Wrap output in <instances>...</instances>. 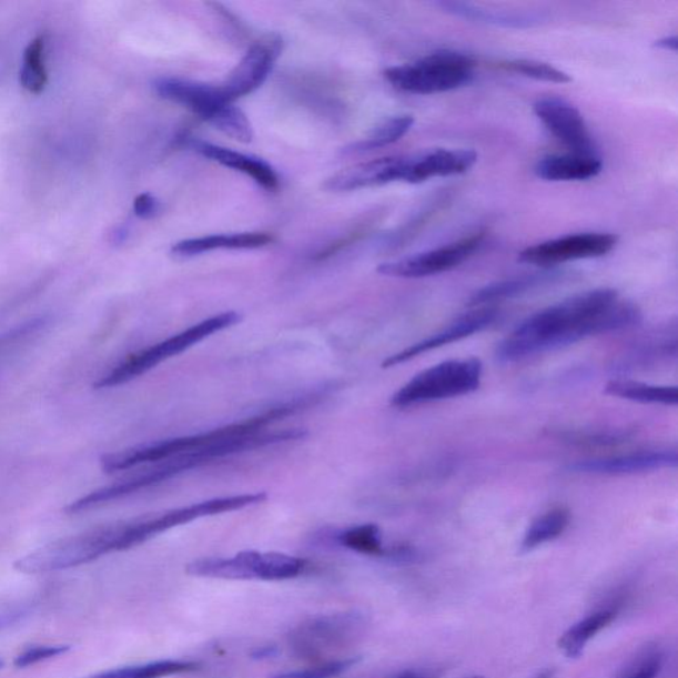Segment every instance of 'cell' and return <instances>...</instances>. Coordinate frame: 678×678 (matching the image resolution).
I'll use <instances>...</instances> for the list:
<instances>
[{
  "label": "cell",
  "instance_id": "obj_39",
  "mask_svg": "<svg viewBox=\"0 0 678 678\" xmlns=\"http://www.w3.org/2000/svg\"><path fill=\"white\" fill-rule=\"evenodd\" d=\"M398 678H429V677L421 676V675H404Z\"/></svg>",
  "mask_w": 678,
  "mask_h": 678
},
{
  "label": "cell",
  "instance_id": "obj_7",
  "mask_svg": "<svg viewBox=\"0 0 678 678\" xmlns=\"http://www.w3.org/2000/svg\"><path fill=\"white\" fill-rule=\"evenodd\" d=\"M304 559L283 553L242 551L230 558H202L191 561L186 573L193 577L230 580H285L304 571Z\"/></svg>",
  "mask_w": 678,
  "mask_h": 678
},
{
  "label": "cell",
  "instance_id": "obj_32",
  "mask_svg": "<svg viewBox=\"0 0 678 678\" xmlns=\"http://www.w3.org/2000/svg\"><path fill=\"white\" fill-rule=\"evenodd\" d=\"M19 81L20 85L31 93L43 92L48 81L44 63H24Z\"/></svg>",
  "mask_w": 678,
  "mask_h": 678
},
{
  "label": "cell",
  "instance_id": "obj_23",
  "mask_svg": "<svg viewBox=\"0 0 678 678\" xmlns=\"http://www.w3.org/2000/svg\"><path fill=\"white\" fill-rule=\"evenodd\" d=\"M605 393L616 396V398L644 404L676 406L678 402V389L675 386L649 385V383L629 380H614L608 382Z\"/></svg>",
  "mask_w": 678,
  "mask_h": 678
},
{
  "label": "cell",
  "instance_id": "obj_22",
  "mask_svg": "<svg viewBox=\"0 0 678 678\" xmlns=\"http://www.w3.org/2000/svg\"><path fill=\"white\" fill-rule=\"evenodd\" d=\"M615 619L614 611L603 609V611L588 615L587 618L575 623L574 626L560 636L558 648L567 659H579L585 652L588 641L607 628Z\"/></svg>",
  "mask_w": 678,
  "mask_h": 678
},
{
  "label": "cell",
  "instance_id": "obj_18",
  "mask_svg": "<svg viewBox=\"0 0 678 678\" xmlns=\"http://www.w3.org/2000/svg\"><path fill=\"white\" fill-rule=\"evenodd\" d=\"M601 169L599 156L570 153L545 156L537 162L534 173L544 181L571 182L591 180Z\"/></svg>",
  "mask_w": 678,
  "mask_h": 678
},
{
  "label": "cell",
  "instance_id": "obj_27",
  "mask_svg": "<svg viewBox=\"0 0 678 678\" xmlns=\"http://www.w3.org/2000/svg\"><path fill=\"white\" fill-rule=\"evenodd\" d=\"M335 539L346 549L366 554V556H385L386 554L381 529L374 524L348 527L340 532Z\"/></svg>",
  "mask_w": 678,
  "mask_h": 678
},
{
  "label": "cell",
  "instance_id": "obj_26",
  "mask_svg": "<svg viewBox=\"0 0 678 678\" xmlns=\"http://www.w3.org/2000/svg\"><path fill=\"white\" fill-rule=\"evenodd\" d=\"M415 119L413 115L403 114L398 118L389 119L383 122L380 128H376L367 139L354 143L351 148L346 149L347 153H366L372 150L385 148L392 145V143L398 142L406 135L411 128H413Z\"/></svg>",
  "mask_w": 678,
  "mask_h": 678
},
{
  "label": "cell",
  "instance_id": "obj_36",
  "mask_svg": "<svg viewBox=\"0 0 678 678\" xmlns=\"http://www.w3.org/2000/svg\"><path fill=\"white\" fill-rule=\"evenodd\" d=\"M655 48H659V50L677 52L678 48V39L676 36L666 37L660 40L655 41Z\"/></svg>",
  "mask_w": 678,
  "mask_h": 678
},
{
  "label": "cell",
  "instance_id": "obj_33",
  "mask_svg": "<svg viewBox=\"0 0 678 678\" xmlns=\"http://www.w3.org/2000/svg\"><path fill=\"white\" fill-rule=\"evenodd\" d=\"M30 606L24 603H9V605H0V633L4 629L18 625L26 616H29Z\"/></svg>",
  "mask_w": 678,
  "mask_h": 678
},
{
  "label": "cell",
  "instance_id": "obj_11",
  "mask_svg": "<svg viewBox=\"0 0 678 678\" xmlns=\"http://www.w3.org/2000/svg\"><path fill=\"white\" fill-rule=\"evenodd\" d=\"M283 38L277 33L255 41L227 80L217 85L223 99L232 104L262 87L283 52Z\"/></svg>",
  "mask_w": 678,
  "mask_h": 678
},
{
  "label": "cell",
  "instance_id": "obj_29",
  "mask_svg": "<svg viewBox=\"0 0 678 678\" xmlns=\"http://www.w3.org/2000/svg\"><path fill=\"white\" fill-rule=\"evenodd\" d=\"M633 434L629 431L611 429V431H577V433H566L564 439L577 445H587V447H606V445H616L631 439Z\"/></svg>",
  "mask_w": 678,
  "mask_h": 678
},
{
  "label": "cell",
  "instance_id": "obj_37",
  "mask_svg": "<svg viewBox=\"0 0 678 678\" xmlns=\"http://www.w3.org/2000/svg\"><path fill=\"white\" fill-rule=\"evenodd\" d=\"M276 654V647H264L262 649H257L252 656L255 657V659H270V657H273Z\"/></svg>",
  "mask_w": 678,
  "mask_h": 678
},
{
  "label": "cell",
  "instance_id": "obj_9",
  "mask_svg": "<svg viewBox=\"0 0 678 678\" xmlns=\"http://www.w3.org/2000/svg\"><path fill=\"white\" fill-rule=\"evenodd\" d=\"M485 232L457 240L441 249L417 253V255L381 264L378 273L383 276L399 279H422L441 275V273L457 269L475 255L483 245Z\"/></svg>",
  "mask_w": 678,
  "mask_h": 678
},
{
  "label": "cell",
  "instance_id": "obj_3",
  "mask_svg": "<svg viewBox=\"0 0 678 678\" xmlns=\"http://www.w3.org/2000/svg\"><path fill=\"white\" fill-rule=\"evenodd\" d=\"M240 321H242V314L231 311L198 322V324L190 326L186 331L174 334L173 337L129 355L127 360L119 363L111 372L102 375L94 383V388L105 389L125 385V383L132 382L150 372V370L161 365L162 362L189 351L190 347L200 344V342L211 337V335L237 325Z\"/></svg>",
  "mask_w": 678,
  "mask_h": 678
},
{
  "label": "cell",
  "instance_id": "obj_28",
  "mask_svg": "<svg viewBox=\"0 0 678 678\" xmlns=\"http://www.w3.org/2000/svg\"><path fill=\"white\" fill-rule=\"evenodd\" d=\"M497 67L499 70H504L506 72L517 73L520 74V77L538 81L554 82V84H568V82L573 81V79L568 77L566 72L537 60H504L499 61Z\"/></svg>",
  "mask_w": 678,
  "mask_h": 678
},
{
  "label": "cell",
  "instance_id": "obj_24",
  "mask_svg": "<svg viewBox=\"0 0 678 678\" xmlns=\"http://www.w3.org/2000/svg\"><path fill=\"white\" fill-rule=\"evenodd\" d=\"M571 513L565 506H558L534 519L520 543V551L527 553L557 539L570 525Z\"/></svg>",
  "mask_w": 678,
  "mask_h": 678
},
{
  "label": "cell",
  "instance_id": "obj_21",
  "mask_svg": "<svg viewBox=\"0 0 678 678\" xmlns=\"http://www.w3.org/2000/svg\"><path fill=\"white\" fill-rule=\"evenodd\" d=\"M561 276L560 272L546 271L533 275L497 281L478 290L469 300L470 306H484L515 298L536 287L554 283Z\"/></svg>",
  "mask_w": 678,
  "mask_h": 678
},
{
  "label": "cell",
  "instance_id": "obj_19",
  "mask_svg": "<svg viewBox=\"0 0 678 678\" xmlns=\"http://www.w3.org/2000/svg\"><path fill=\"white\" fill-rule=\"evenodd\" d=\"M436 6L451 16L475 23L504 27V29H532L544 22L543 16L538 13L493 11L470 3L444 2V0Z\"/></svg>",
  "mask_w": 678,
  "mask_h": 678
},
{
  "label": "cell",
  "instance_id": "obj_13",
  "mask_svg": "<svg viewBox=\"0 0 678 678\" xmlns=\"http://www.w3.org/2000/svg\"><path fill=\"white\" fill-rule=\"evenodd\" d=\"M498 317V311L496 307L482 306L476 311L463 314L462 317L451 322L449 325L442 328V331L429 335L426 340L416 342L404 351L389 355L385 362L382 363L383 368H389L402 365L404 362H408L424 353L435 351L443 346L454 344V342L468 338L470 335L477 334L489 327L493 322Z\"/></svg>",
  "mask_w": 678,
  "mask_h": 678
},
{
  "label": "cell",
  "instance_id": "obj_1",
  "mask_svg": "<svg viewBox=\"0 0 678 678\" xmlns=\"http://www.w3.org/2000/svg\"><path fill=\"white\" fill-rule=\"evenodd\" d=\"M642 320L638 305L620 301L609 287L579 293L534 313L499 342L496 360L504 365L577 344L593 335L625 331Z\"/></svg>",
  "mask_w": 678,
  "mask_h": 678
},
{
  "label": "cell",
  "instance_id": "obj_12",
  "mask_svg": "<svg viewBox=\"0 0 678 678\" xmlns=\"http://www.w3.org/2000/svg\"><path fill=\"white\" fill-rule=\"evenodd\" d=\"M533 111L546 129L571 150V153L598 156L597 145L584 115L570 102L551 95L539 99L534 104Z\"/></svg>",
  "mask_w": 678,
  "mask_h": 678
},
{
  "label": "cell",
  "instance_id": "obj_30",
  "mask_svg": "<svg viewBox=\"0 0 678 678\" xmlns=\"http://www.w3.org/2000/svg\"><path fill=\"white\" fill-rule=\"evenodd\" d=\"M360 657H351V659L331 660L320 662L307 669L292 670V672L279 674L270 678H334L347 672L354 666H357Z\"/></svg>",
  "mask_w": 678,
  "mask_h": 678
},
{
  "label": "cell",
  "instance_id": "obj_4",
  "mask_svg": "<svg viewBox=\"0 0 678 678\" xmlns=\"http://www.w3.org/2000/svg\"><path fill=\"white\" fill-rule=\"evenodd\" d=\"M154 91L161 99L190 109L232 140L242 143L252 141L251 122L242 109L223 99L217 85L181 79H159L154 82Z\"/></svg>",
  "mask_w": 678,
  "mask_h": 678
},
{
  "label": "cell",
  "instance_id": "obj_5",
  "mask_svg": "<svg viewBox=\"0 0 678 678\" xmlns=\"http://www.w3.org/2000/svg\"><path fill=\"white\" fill-rule=\"evenodd\" d=\"M476 60L467 53L437 51L416 63L387 68L385 78L401 92L435 94L468 85Z\"/></svg>",
  "mask_w": 678,
  "mask_h": 678
},
{
  "label": "cell",
  "instance_id": "obj_25",
  "mask_svg": "<svg viewBox=\"0 0 678 678\" xmlns=\"http://www.w3.org/2000/svg\"><path fill=\"white\" fill-rule=\"evenodd\" d=\"M198 662L190 660H160L139 666H130L105 670L82 678H164L174 675L193 672Z\"/></svg>",
  "mask_w": 678,
  "mask_h": 678
},
{
  "label": "cell",
  "instance_id": "obj_8",
  "mask_svg": "<svg viewBox=\"0 0 678 678\" xmlns=\"http://www.w3.org/2000/svg\"><path fill=\"white\" fill-rule=\"evenodd\" d=\"M360 627L361 620L354 614L322 615L294 628L287 644L301 659L321 660L351 644Z\"/></svg>",
  "mask_w": 678,
  "mask_h": 678
},
{
  "label": "cell",
  "instance_id": "obj_14",
  "mask_svg": "<svg viewBox=\"0 0 678 678\" xmlns=\"http://www.w3.org/2000/svg\"><path fill=\"white\" fill-rule=\"evenodd\" d=\"M676 451H640L568 465L567 470L579 475L625 476L677 467Z\"/></svg>",
  "mask_w": 678,
  "mask_h": 678
},
{
  "label": "cell",
  "instance_id": "obj_35",
  "mask_svg": "<svg viewBox=\"0 0 678 678\" xmlns=\"http://www.w3.org/2000/svg\"><path fill=\"white\" fill-rule=\"evenodd\" d=\"M661 670V657L654 655L649 659L641 662L638 670L629 675L627 678H656Z\"/></svg>",
  "mask_w": 678,
  "mask_h": 678
},
{
  "label": "cell",
  "instance_id": "obj_40",
  "mask_svg": "<svg viewBox=\"0 0 678 678\" xmlns=\"http://www.w3.org/2000/svg\"><path fill=\"white\" fill-rule=\"evenodd\" d=\"M469 678H484L483 676H474V677H469Z\"/></svg>",
  "mask_w": 678,
  "mask_h": 678
},
{
  "label": "cell",
  "instance_id": "obj_17",
  "mask_svg": "<svg viewBox=\"0 0 678 678\" xmlns=\"http://www.w3.org/2000/svg\"><path fill=\"white\" fill-rule=\"evenodd\" d=\"M189 146L205 159L221 163L222 166L240 171L252 178L260 186L265 190L279 189V176L275 169L256 156L234 152V150L216 146L214 143L201 140H191Z\"/></svg>",
  "mask_w": 678,
  "mask_h": 678
},
{
  "label": "cell",
  "instance_id": "obj_34",
  "mask_svg": "<svg viewBox=\"0 0 678 678\" xmlns=\"http://www.w3.org/2000/svg\"><path fill=\"white\" fill-rule=\"evenodd\" d=\"M135 215L141 219H152L160 212V202L152 194H141L134 201Z\"/></svg>",
  "mask_w": 678,
  "mask_h": 678
},
{
  "label": "cell",
  "instance_id": "obj_10",
  "mask_svg": "<svg viewBox=\"0 0 678 678\" xmlns=\"http://www.w3.org/2000/svg\"><path fill=\"white\" fill-rule=\"evenodd\" d=\"M618 242V236L603 232L567 235L527 246L519 253L518 262L550 269L574 260L606 256Z\"/></svg>",
  "mask_w": 678,
  "mask_h": 678
},
{
  "label": "cell",
  "instance_id": "obj_15",
  "mask_svg": "<svg viewBox=\"0 0 678 678\" xmlns=\"http://www.w3.org/2000/svg\"><path fill=\"white\" fill-rule=\"evenodd\" d=\"M408 159H380L347 168L334 174L325 182L324 188L333 193H346L367 188L383 186L393 182H404Z\"/></svg>",
  "mask_w": 678,
  "mask_h": 678
},
{
  "label": "cell",
  "instance_id": "obj_31",
  "mask_svg": "<svg viewBox=\"0 0 678 678\" xmlns=\"http://www.w3.org/2000/svg\"><path fill=\"white\" fill-rule=\"evenodd\" d=\"M70 650L68 646H38L26 649L24 652L20 654L16 659V667L27 668L37 666L39 662L54 659L64 655Z\"/></svg>",
  "mask_w": 678,
  "mask_h": 678
},
{
  "label": "cell",
  "instance_id": "obj_20",
  "mask_svg": "<svg viewBox=\"0 0 678 678\" xmlns=\"http://www.w3.org/2000/svg\"><path fill=\"white\" fill-rule=\"evenodd\" d=\"M272 242V236L269 234H232V235H211L196 239L182 240L174 244L173 253L176 257H191L201 255V253L215 250H255L262 249Z\"/></svg>",
  "mask_w": 678,
  "mask_h": 678
},
{
  "label": "cell",
  "instance_id": "obj_16",
  "mask_svg": "<svg viewBox=\"0 0 678 678\" xmlns=\"http://www.w3.org/2000/svg\"><path fill=\"white\" fill-rule=\"evenodd\" d=\"M477 153L469 149H437L433 152L408 159L404 182L419 184L433 178L467 173L477 162Z\"/></svg>",
  "mask_w": 678,
  "mask_h": 678
},
{
  "label": "cell",
  "instance_id": "obj_38",
  "mask_svg": "<svg viewBox=\"0 0 678 678\" xmlns=\"http://www.w3.org/2000/svg\"><path fill=\"white\" fill-rule=\"evenodd\" d=\"M554 674H556V670H554V669H545L544 672L538 674L534 678H553Z\"/></svg>",
  "mask_w": 678,
  "mask_h": 678
},
{
  "label": "cell",
  "instance_id": "obj_2",
  "mask_svg": "<svg viewBox=\"0 0 678 678\" xmlns=\"http://www.w3.org/2000/svg\"><path fill=\"white\" fill-rule=\"evenodd\" d=\"M322 399V392L297 396L292 401L281 402L263 411L262 414L246 417L244 421L227 424L205 433L173 437L149 444L136 445V447L114 452L101 457L100 464L105 474H118V472L133 469L140 465L154 464L166 458L205 447V445L227 437L243 436L260 433L285 417L298 413L300 409L312 406Z\"/></svg>",
  "mask_w": 678,
  "mask_h": 678
},
{
  "label": "cell",
  "instance_id": "obj_6",
  "mask_svg": "<svg viewBox=\"0 0 678 678\" xmlns=\"http://www.w3.org/2000/svg\"><path fill=\"white\" fill-rule=\"evenodd\" d=\"M483 363L477 358L452 360L423 370L392 396V406L407 408L417 404L457 398L482 385Z\"/></svg>",
  "mask_w": 678,
  "mask_h": 678
}]
</instances>
